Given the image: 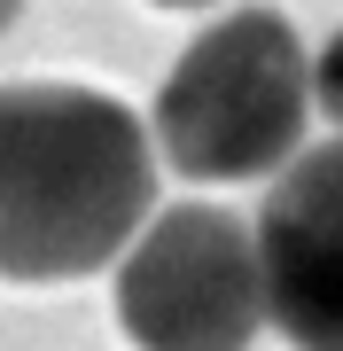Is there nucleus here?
<instances>
[{
	"mask_svg": "<svg viewBox=\"0 0 343 351\" xmlns=\"http://www.w3.org/2000/svg\"><path fill=\"white\" fill-rule=\"evenodd\" d=\"M312 110L343 133V24H335V39H328V47L312 55Z\"/></svg>",
	"mask_w": 343,
	"mask_h": 351,
	"instance_id": "39448f33",
	"label": "nucleus"
},
{
	"mask_svg": "<svg viewBox=\"0 0 343 351\" xmlns=\"http://www.w3.org/2000/svg\"><path fill=\"white\" fill-rule=\"evenodd\" d=\"M250 234L266 328L296 351H343V133L281 164Z\"/></svg>",
	"mask_w": 343,
	"mask_h": 351,
	"instance_id": "20e7f679",
	"label": "nucleus"
},
{
	"mask_svg": "<svg viewBox=\"0 0 343 351\" xmlns=\"http://www.w3.org/2000/svg\"><path fill=\"white\" fill-rule=\"evenodd\" d=\"M156 211V141L117 94L71 78L0 86V281H78Z\"/></svg>",
	"mask_w": 343,
	"mask_h": 351,
	"instance_id": "f257e3e1",
	"label": "nucleus"
},
{
	"mask_svg": "<svg viewBox=\"0 0 343 351\" xmlns=\"http://www.w3.org/2000/svg\"><path fill=\"white\" fill-rule=\"evenodd\" d=\"M312 125V55L281 8H242L211 24L164 71L149 141L179 180H266L305 149Z\"/></svg>",
	"mask_w": 343,
	"mask_h": 351,
	"instance_id": "f03ea898",
	"label": "nucleus"
},
{
	"mask_svg": "<svg viewBox=\"0 0 343 351\" xmlns=\"http://www.w3.org/2000/svg\"><path fill=\"white\" fill-rule=\"evenodd\" d=\"M117 328L140 351H250L266 336L257 234L242 211H149L117 250Z\"/></svg>",
	"mask_w": 343,
	"mask_h": 351,
	"instance_id": "7ed1b4c3",
	"label": "nucleus"
},
{
	"mask_svg": "<svg viewBox=\"0 0 343 351\" xmlns=\"http://www.w3.org/2000/svg\"><path fill=\"white\" fill-rule=\"evenodd\" d=\"M16 8H24V0H0V32H8V24H16Z\"/></svg>",
	"mask_w": 343,
	"mask_h": 351,
	"instance_id": "423d86ee",
	"label": "nucleus"
},
{
	"mask_svg": "<svg viewBox=\"0 0 343 351\" xmlns=\"http://www.w3.org/2000/svg\"><path fill=\"white\" fill-rule=\"evenodd\" d=\"M156 8H203V0H156Z\"/></svg>",
	"mask_w": 343,
	"mask_h": 351,
	"instance_id": "0eeeda50",
	"label": "nucleus"
}]
</instances>
